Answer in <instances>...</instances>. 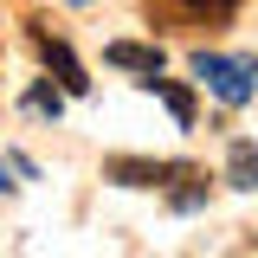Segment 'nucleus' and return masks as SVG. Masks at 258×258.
Here are the masks:
<instances>
[{
  "label": "nucleus",
  "instance_id": "nucleus-1",
  "mask_svg": "<svg viewBox=\"0 0 258 258\" xmlns=\"http://www.w3.org/2000/svg\"><path fill=\"white\" fill-rule=\"evenodd\" d=\"M194 78L207 84V91L220 97L226 110H239V103H252L258 91V58H239V52H194Z\"/></svg>",
  "mask_w": 258,
  "mask_h": 258
},
{
  "label": "nucleus",
  "instance_id": "nucleus-2",
  "mask_svg": "<svg viewBox=\"0 0 258 258\" xmlns=\"http://www.w3.org/2000/svg\"><path fill=\"white\" fill-rule=\"evenodd\" d=\"M187 174V161H142V155H110L103 161V181H116V187H174Z\"/></svg>",
  "mask_w": 258,
  "mask_h": 258
},
{
  "label": "nucleus",
  "instance_id": "nucleus-3",
  "mask_svg": "<svg viewBox=\"0 0 258 258\" xmlns=\"http://www.w3.org/2000/svg\"><path fill=\"white\" fill-rule=\"evenodd\" d=\"M32 52H39V64H45V71H52V78H58V84H64L71 97H84V91H91V78H84L78 52H71L64 39H52V32L39 26V20H32Z\"/></svg>",
  "mask_w": 258,
  "mask_h": 258
},
{
  "label": "nucleus",
  "instance_id": "nucleus-4",
  "mask_svg": "<svg viewBox=\"0 0 258 258\" xmlns=\"http://www.w3.org/2000/svg\"><path fill=\"white\" fill-rule=\"evenodd\" d=\"M103 64H116V71H136V78H155V71H161V45L110 39V45H103Z\"/></svg>",
  "mask_w": 258,
  "mask_h": 258
},
{
  "label": "nucleus",
  "instance_id": "nucleus-5",
  "mask_svg": "<svg viewBox=\"0 0 258 258\" xmlns=\"http://www.w3.org/2000/svg\"><path fill=\"white\" fill-rule=\"evenodd\" d=\"M142 84L174 110V123H181V129H194V91H187V84H174V78H161V71H155V78H142Z\"/></svg>",
  "mask_w": 258,
  "mask_h": 258
},
{
  "label": "nucleus",
  "instance_id": "nucleus-6",
  "mask_svg": "<svg viewBox=\"0 0 258 258\" xmlns=\"http://www.w3.org/2000/svg\"><path fill=\"white\" fill-rule=\"evenodd\" d=\"M226 181L232 187H258V149L252 142H232L226 149Z\"/></svg>",
  "mask_w": 258,
  "mask_h": 258
},
{
  "label": "nucleus",
  "instance_id": "nucleus-7",
  "mask_svg": "<svg viewBox=\"0 0 258 258\" xmlns=\"http://www.w3.org/2000/svg\"><path fill=\"white\" fill-rule=\"evenodd\" d=\"M174 7H181L187 20H200V26H226V20H232L245 0H174Z\"/></svg>",
  "mask_w": 258,
  "mask_h": 258
},
{
  "label": "nucleus",
  "instance_id": "nucleus-8",
  "mask_svg": "<svg viewBox=\"0 0 258 258\" xmlns=\"http://www.w3.org/2000/svg\"><path fill=\"white\" fill-rule=\"evenodd\" d=\"M64 97H71V91H64V84H52V78H39V84H32V91H26V110H32V116H52V123H58Z\"/></svg>",
  "mask_w": 258,
  "mask_h": 258
},
{
  "label": "nucleus",
  "instance_id": "nucleus-9",
  "mask_svg": "<svg viewBox=\"0 0 258 258\" xmlns=\"http://www.w3.org/2000/svg\"><path fill=\"white\" fill-rule=\"evenodd\" d=\"M168 207H174V213H194V207H207V181H200V174L187 168V174L168 187Z\"/></svg>",
  "mask_w": 258,
  "mask_h": 258
},
{
  "label": "nucleus",
  "instance_id": "nucleus-10",
  "mask_svg": "<svg viewBox=\"0 0 258 258\" xmlns=\"http://www.w3.org/2000/svg\"><path fill=\"white\" fill-rule=\"evenodd\" d=\"M7 187H13V181H7V161H0V194H7Z\"/></svg>",
  "mask_w": 258,
  "mask_h": 258
},
{
  "label": "nucleus",
  "instance_id": "nucleus-11",
  "mask_svg": "<svg viewBox=\"0 0 258 258\" xmlns=\"http://www.w3.org/2000/svg\"><path fill=\"white\" fill-rule=\"evenodd\" d=\"M71 7H91V0H71Z\"/></svg>",
  "mask_w": 258,
  "mask_h": 258
}]
</instances>
